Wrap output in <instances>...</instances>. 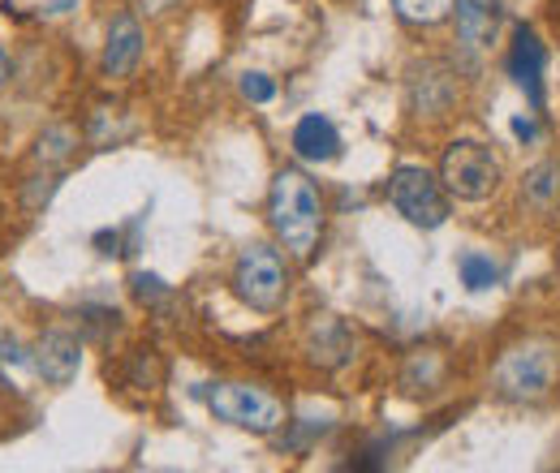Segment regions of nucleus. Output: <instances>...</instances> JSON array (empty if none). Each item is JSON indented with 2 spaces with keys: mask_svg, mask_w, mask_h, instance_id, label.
<instances>
[{
  "mask_svg": "<svg viewBox=\"0 0 560 473\" xmlns=\"http://www.w3.org/2000/svg\"><path fill=\"white\" fill-rule=\"evenodd\" d=\"M388 203L397 206V215H406L415 228H440L448 220V190L435 173H427L422 164H401L388 181Z\"/></svg>",
  "mask_w": 560,
  "mask_h": 473,
  "instance_id": "423d86ee",
  "label": "nucleus"
},
{
  "mask_svg": "<svg viewBox=\"0 0 560 473\" xmlns=\"http://www.w3.org/2000/svg\"><path fill=\"white\" fill-rule=\"evenodd\" d=\"M440 181L453 199L462 203H483L500 190L504 181V168H500V155L491 151L488 142L479 138H457L444 159H440Z\"/></svg>",
  "mask_w": 560,
  "mask_h": 473,
  "instance_id": "7ed1b4c3",
  "label": "nucleus"
},
{
  "mask_svg": "<svg viewBox=\"0 0 560 473\" xmlns=\"http://www.w3.org/2000/svg\"><path fill=\"white\" fill-rule=\"evenodd\" d=\"M453 17H457V39L470 57L491 52V44L500 35V0H457Z\"/></svg>",
  "mask_w": 560,
  "mask_h": 473,
  "instance_id": "1a4fd4ad",
  "label": "nucleus"
},
{
  "mask_svg": "<svg viewBox=\"0 0 560 473\" xmlns=\"http://www.w3.org/2000/svg\"><path fill=\"white\" fill-rule=\"evenodd\" d=\"M142 61V26L135 13H117L108 26V44H104V73L108 78H135Z\"/></svg>",
  "mask_w": 560,
  "mask_h": 473,
  "instance_id": "9d476101",
  "label": "nucleus"
},
{
  "mask_svg": "<svg viewBox=\"0 0 560 473\" xmlns=\"http://www.w3.org/2000/svg\"><path fill=\"white\" fill-rule=\"evenodd\" d=\"M513 134H517V138H535V121L517 117V121H513Z\"/></svg>",
  "mask_w": 560,
  "mask_h": 473,
  "instance_id": "aec40b11",
  "label": "nucleus"
},
{
  "mask_svg": "<svg viewBox=\"0 0 560 473\" xmlns=\"http://www.w3.org/2000/svg\"><path fill=\"white\" fill-rule=\"evenodd\" d=\"M457 275H462V284H466L470 293H483V288H491V284L500 280V268L491 263V255L466 250V255L457 259Z\"/></svg>",
  "mask_w": 560,
  "mask_h": 473,
  "instance_id": "dca6fc26",
  "label": "nucleus"
},
{
  "mask_svg": "<svg viewBox=\"0 0 560 473\" xmlns=\"http://www.w3.org/2000/svg\"><path fill=\"white\" fill-rule=\"evenodd\" d=\"M233 293L250 310H259V315L277 310L280 301H284V293H289V271H284L280 250H272V246H246L237 255V263H233Z\"/></svg>",
  "mask_w": 560,
  "mask_h": 473,
  "instance_id": "39448f33",
  "label": "nucleus"
},
{
  "mask_svg": "<svg viewBox=\"0 0 560 473\" xmlns=\"http://www.w3.org/2000/svg\"><path fill=\"white\" fill-rule=\"evenodd\" d=\"M306 353H311V362H319V366H341V362H350L353 340L337 319H319V323L311 328V336H306Z\"/></svg>",
  "mask_w": 560,
  "mask_h": 473,
  "instance_id": "4468645a",
  "label": "nucleus"
},
{
  "mask_svg": "<svg viewBox=\"0 0 560 473\" xmlns=\"http://www.w3.org/2000/svg\"><path fill=\"white\" fill-rule=\"evenodd\" d=\"M73 146H78V138H73L70 126H52L35 142V164H66L73 155Z\"/></svg>",
  "mask_w": 560,
  "mask_h": 473,
  "instance_id": "f3484780",
  "label": "nucleus"
},
{
  "mask_svg": "<svg viewBox=\"0 0 560 473\" xmlns=\"http://www.w3.org/2000/svg\"><path fill=\"white\" fill-rule=\"evenodd\" d=\"M453 4L457 0H393L397 17L410 22V26H440L453 17Z\"/></svg>",
  "mask_w": 560,
  "mask_h": 473,
  "instance_id": "2eb2a0df",
  "label": "nucleus"
},
{
  "mask_svg": "<svg viewBox=\"0 0 560 473\" xmlns=\"http://www.w3.org/2000/svg\"><path fill=\"white\" fill-rule=\"evenodd\" d=\"M560 375V348L544 336H526L509 344L491 370V388L500 401L513 405H535L557 388Z\"/></svg>",
  "mask_w": 560,
  "mask_h": 473,
  "instance_id": "f03ea898",
  "label": "nucleus"
},
{
  "mask_svg": "<svg viewBox=\"0 0 560 473\" xmlns=\"http://www.w3.org/2000/svg\"><path fill=\"white\" fill-rule=\"evenodd\" d=\"M31 366L48 379V383H57V388H66L78 379V366H82V344L70 336V332H44V336L35 340V348H31Z\"/></svg>",
  "mask_w": 560,
  "mask_h": 473,
  "instance_id": "6e6552de",
  "label": "nucleus"
},
{
  "mask_svg": "<svg viewBox=\"0 0 560 473\" xmlns=\"http://www.w3.org/2000/svg\"><path fill=\"white\" fill-rule=\"evenodd\" d=\"M4 69H9V52L0 48V82H4Z\"/></svg>",
  "mask_w": 560,
  "mask_h": 473,
  "instance_id": "412c9836",
  "label": "nucleus"
},
{
  "mask_svg": "<svg viewBox=\"0 0 560 473\" xmlns=\"http://www.w3.org/2000/svg\"><path fill=\"white\" fill-rule=\"evenodd\" d=\"M135 293H139V301H155V297H164L168 288H164L155 275H142L139 271V275H135Z\"/></svg>",
  "mask_w": 560,
  "mask_h": 473,
  "instance_id": "6ab92c4d",
  "label": "nucleus"
},
{
  "mask_svg": "<svg viewBox=\"0 0 560 473\" xmlns=\"http://www.w3.org/2000/svg\"><path fill=\"white\" fill-rule=\"evenodd\" d=\"M509 73L513 82L526 91V99L535 108H544V73H548V48L530 26H517L513 48H509Z\"/></svg>",
  "mask_w": 560,
  "mask_h": 473,
  "instance_id": "0eeeda50",
  "label": "nucleus"
},
{
  "mask_svg": "<svg viewBox=\"0 0 560 473\" xmlns=\"http://www.w3.org/2000/svg\"><path fill=\"white\" fill-rule=\"evenodd\" d=\"M293 151H298V159H306V164H328V159L341 155V134H337V126H332L328 117L311 113V117H302V121L293 126Z\"/></svg>",
  "mask_w": 560,
  "mask_h": 473,
  "instance_id": "9b49d317",
  "label": "nucleus"
},
{
  "mask_svg": "<svg viewBox=\"0 0 560 473\" xmlns=\"http://www.w3.org/2000/svg\"><path fill=\"white\" fill-rule=\"evenodd\" d=\"M522 203L539 215H552L560 206V159H544L522 177Z\"/></svg>",
  "mask_w": 560,
  "mask_h": 473,
  "instance_id": "ddd939ff",
  "label": "nucleus"
},
{
  "mask_svg": "<svg viewBox=\"0 0 560 473\" xmlns=\"http://www.w3.org/2000/svg\"><path fill=\"white\" fill-rule=\"evenodd\" d=\"M242 95L255 99V104H268V99L277 95V82H272L268 73H246V78H242Z\"/></svg>",
  "mask_w": 560,
  "mask_h": 473,
  "instance_id": "a211bd4d",
  "label": "nucleus"
},
{
  "mask_svg": "<svg viewBox=\"0 0 560 473\" xmlns=\"http://www.w3.org/2000/svg\"><path fill=\"white\" fill-rule=\"evenodd\" d=\"M268 224H272V233H277V241L284 246L289 259H298V263L315 259L319 233H324V203H319V190H315V181L306 173L280 168L272 177Z\"/></svg>",
  "mask_w": 560,
  "mask_h": 473,
  "instance_id": "f257e3e1",
  "label": "nucleus"
},
{
  "mask_svg": "<svg viewBox=\"0 0 560 473\" xmlns=\"http://www.w3.org/2000/svg\"><path fill=\"white\" fill-rule=\"evenodd\" d=\"M203 401H208L211 417L215 422H229L237 430H255V435H272L284 426V405H280L277 392L259 388V383H208L203 388Z\"/></svg>",
  "mask_w": 560,
  "mask_h": 473,
  "instance_id": "20e7f679",
  "label": "nucleus"
},
{
  "mask_svg": "<svg viewBox=\"0 0 560 473\" xmlns=\"http://www.w3.org/2000/svg\"><path fill=\"white\" fill-rule=\"evenodd\" d=\"M419 73L422 78L410 82V86H415V108L427 113V117H444L448 104H453V95H457L453 73H448L444 66H422Z\"/></svg>",
  "mask_w": 560,
  "mask_h": 473,
  "instance_id": "f8f14e48",
  "label": "nucleus"
}]
</instances>
